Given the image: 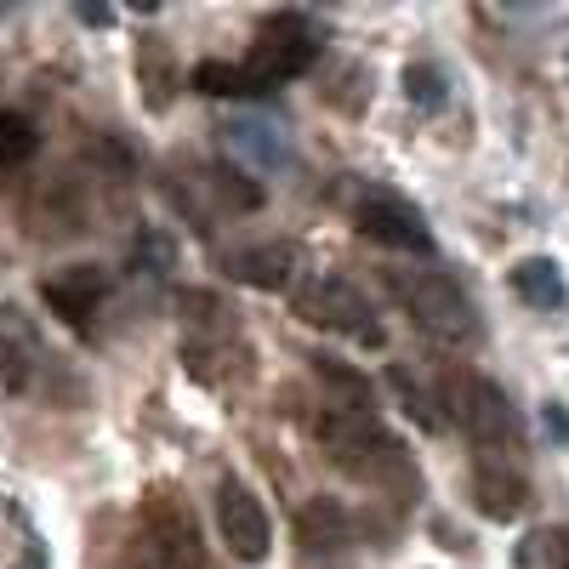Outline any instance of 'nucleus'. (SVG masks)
Segmentation results:
<instances>
[{
	"label": "nucleus",
	"mask_w": 569,
	"mask_h": 569,
	"mask_svg": "<svg viewBox=\"0 0 569 569\" xmlns=\"http://www.w3.org/2000/svg\"><path fill=\"white\" fill-rule=\"evenodd\" d=\"M308 433L353 485H370V490H410L416 485L410 450L376 421V410H348V405L319 399L308 410Z\"/></svg>",
	"instance_id": "1"
},
{
	"label": "nucleus",
	"mask_w": 569,
	"mask_h": 569,
	"mask_svg": "<svg viewBox=\"0 0 569 569\" xmlns=\"http://www.w3.org/2000/svg\"><path fill=\"white\" fill-rule=\"evenodd\" d=\"M388 291L399 297V308L410 313V325L421 337H433L439 348H472L479 342V308L461 284L439 268H393Z\"/></svg>",
	"instance_id": "2"
},
{
	"label": "nucleus",
	"mask_w": 569,
	"mask_h": 569,
	"mask_svg": "<svg viewBox=\"0 0 569 569\" xmlns=\"http://www.w3.org/2000/svg\"><path fill=\"white\" fill-rule=\"evenodd\" d=\"M445 399H450V416L461 421V433L472 439L479 461H507L525 450V427H518V410L507 405V393L479 370H456L445 382Z\"/></svg>",
	"instance_id": "3"
},
{
	"label": "nucleus",
	"mask_w": 569,
	"mask_h": 569,
	"mask_svg": "<svg viewBox=\"0 0 569 569\" xmlns=\"http://www.w3.org/2000/svg\"><path fill=\"white\" fill-rule=\"evenodd\" d=\"M297 313L313 325V330H337V337H353L365 348H382V325H376L370 302L359 284H348L342 273H308L297 284Z\"/></svg>",
	"instance_id": "4"
},
{
	"label": "nucleus",
	"mask_w": 569,
	"mask_h": 569,
	"mask_svg": "<svg viewBox=\"0 0 569 569\" xmlns=\"http://www.w3.org/2000/svg\"><path fill=\"white\" fill-rule=\"evenodd\" d=\"M228 353H233V325H228L222 297L188 291L182 297V370L194 376V382H217Z\"/></svg>",
	"instance_id": "5"
},
{
	"label": "nucleus",
	"mask_w": 569,
	"mask_h": 569,
	"mask_svg": "<svg viewBox=\"0 0 569 569\" xmlns=\"http://www.w3.org/2000/svg\"><path fill=\"white\" fill-rule=\"evenodd\" d=\"M313 58H319L313 29H308L302 18H279V23H268V29L257 34V46H251V58L240 63V74H246L251 91H268V86H284V80L308 74Z\"/></svg>",
	"instance_id": "6"
},
{
	"label": "nucleus",
	"mask_w": 569,
	"mask_h": 569,
	"mask_svg": "<svg viewBox=\"0 0 569 569\" xmlns=\"http://www.w3.org/2000/svg\"><path fill=\"white\" fill-rule=\"evenodd\" d=\"M222 149H228L233 166H246L257 177H284V171L297 166L291 131H284L279 120H268V114H233L222 126Z\"/></svg>",
	"instance_id": "7"
},
{
	"label": "nucleus",
	"mask_w": 569,
	"mask_h": 569,
	"mask_svg": "<svg viewBox=\"0 0 569 569\" xmlns=\"http://www.w3.org/2000/svg\"><path fill=\"white\" fill-rule=\"evenodd\" d=\"M217 530H222L228 552L246 558V563H262L268 547H273V525H268V512H262V501L246 479L217 485Z\"/></svg>",
	"instance_id": "8"
},
{
	"label": "nucleus",
	"mask_w": 569,
	"mask_h": 569,
	"mask_svg": "<svg viewBox=\"0 0 569 569\" xmlns=\"http://www.w3.org/2000/svg\"><path fill=\"white\" fill-rule=\"evenodd\" d=\"M359 233L370 246H388V251H416V257L433 251V233H427L421 211L399 194H370L359 206Z\"/></svg>",
	"instance_id": "9"
},
{
	"label": "nucleus",
	"mask_w": 569,
	"mask_h": 569,
	"mask_svg": "<svg viewBox=\"0 0 569 569\" xmlns=\"http://www.w3.org/2000/svg\"><path fill=\"white\" fill-rule=\"evenodd\" d=\"M137 563L142 569H206L200 536L182 512L160 507L154 518H142V536H137Z\"/></svg>",
	"instance_id": "10"
},
{
	"label": "nucleus",
	"mask_w": 569,
	"mask_h": 569,
	"mask_svg": "<svg viewBox=\"0 0 569 569\" xmlns=\"http://www.w3.org/2000/svg\"><path fill=\"white\" fill-rule=\"evenodd\" d=\"M40 297L63 325H91V313H98L103 297H109V273L98 262H69L63 273H52L40 284Z\"/></svg>",
	"instance_id": "11"
},
{
	"label": "nucleus",
	"mask_w": 569,
	"mask_h": 569,
	"mask_svg": "<svg viewBox=\"0 0 569 569\" xmlns=\"http://www.w3.org/2000/svg\"><path fill=\"white\" fill-rule=\"evenodd\" d=\"M297 268H302V251L291 240H262V246H246L228 257V273L251 284V291H291Z\"/></svg>",
	"instance_id": "12"
},
{
	"label": "nucleus",
	"mask_w": 569,
	"mask_h": 569,
	"mask_svg": "<svg viewBox=\"0 0 569 569\" xmlns=\"http://www.w3.org/2000/svg\"><path fill=\"white\" fill-rule=\"evenodd\" d=\"M472 507H479L485 518H496V525H512V518L530 507L525 472L507 467V461H479L472 467Z\"/></svg>",
	"instance_id": "13"
},
{
	"label": "nucleus",
	"mask_w": 569,
	"mask_h": 569,
	"mask_svg": "<svg viewBox=\"0 0 569 569\" xmlns=\"http://www.w3.org/2000/svg\"><path fill=\"white\" fill-rule=\"evenodd\" d=\"M297 541L308 552H342L359 541V525H353V512L342 501H330V496H313L302 512H297Z\"/></svg>",
	"instance_id": "14"
},
{
	"label": "nucleus",
	"mask_w": 569,
	"mask_h": 569,
	"mask_svg": "<svg viewBox=\"0 0 569 569\" xmlns=\"http://www.w3.org/2000/svg\"><path fill=\"white\" fill-rule=\"evenodd\" d=\"M507 284H512L518 302H530V308H541V313H563V308H569V279H563V268H558L552 257L512 262Z\"/></svg>",
	"instance_id": "15"
},
{
	"label": "nucleus",
	"mask_w": 569,
	"mask_h": 569,
	"mask_svg": "<svg viewBox=\"0 0 569 569\" xmlns=\"http://www.w3.org/2000/svg\"><path fill=\"white\" fill-rule=\"evenodd\" d=\"M40 365H46L40 337L7 308V325H0V376H7V388H12V393H29V382H34Z\"/></svg>",
	"instance_id": "16"
},
{
	"label": "nucleus",
	"mask_w": 569,
	"mask_h": 569,
	"mask_svg": "<svg viewBox=\"0 0 569 569\" xmlns=\"http://www.w3.org/2000/svg\"><path fill=\"white\" fill-rule=\"evenodd\" d=\"M388 388L399 393V410L421 427V433H445V410H439V399H433V388L421 382L416 370H405V365H388Z\"/></svg>",
	"instance_id": "17"
},
{
	"label": "nucleus",
	"mask_w": 569,
	"mask_h": 569,
	"mask_svg": "<svg viewBox=\"0 0 569 569\" xmlns=\"http://www.w3.org/2000/svg\"><path fill=\"white\" fill-rule=\"evenodd\" d=\"M131 273L137 279H171L177 273V240L166 228H142L131 240Z\"/></svg>",
	"instance_id": "18"
},
{
	"label": "nucleus",
	"mask_w": 569,
	"mask_h": 569,
	"mask_svg": "<svg viewBox=\"0 0 569 569\" xmlns=\"http://www.w3.org/2000/svg\"><path fill=\"white\" fill-rule=\"evenodd\" d=\"M313 376L325 382L330 405H348V410H370V382L359 370H348L342 359H313Z\"/></svg>",
	"instance_id": "19"
},
{
	"label": "nucleus",
	"mask_w": 569,
	"mask_h": 569,
	"mask_svg": "<svg viewBox=\"0 0 569 569\" xmlns=\"http://www.w3.org/2000/svg\"><path fill=\"white\" fill-rule=\"evenodd\" d=\"M405 98H410L416 114H439V109L450 103V80H445V69H433V63H410V69H405Z\"/></svg>",
	"instance_id": "20"
},
{
	"label": "nucleus",
	"mask_w": 569,
	"mask_h": 569,
	"mask_svg": "<svg viewBox=\"0 0 569 569\" xmlns=\"http://www.w3.org/2000/svg\"><path fill=\"white\" fill-rule=\"evenodd\" d=\"M34 149H40V131H34V120L29 114H0V171H18V166H29L34 160Z\"/></svg>",
	"instance_id": "21"
},
{
	"label": "nucleus",
	"mask_w": 569,
	"mask_h": 569,
	"mask_svg": "<svg viewBox=\"0 0 569 569\" xmlns=\"http://www.w3.org/2000/svg\"><path fill=\"white\" fill-rule=\"evenodd\" d=\"M188 86L194 91H206V98H251V86H246V74H240V63H200L194 74H188Z\"/></svg>",
	"instance_id": "22"
},
{
	"label": "nucleus",
	"mask_w": 569,
	"mask_h": 569,
	"mask_svg": "<svg viewBox=\"0 0 569 569\" xmlns=\"http://www.w3.org/2000/svg\"><path fill=\"white\" fill-rule=\"evenodd\" d=\"M137 74L154 86V91H149V103H154V109H166V98H171V58H166V46H160V40H142V52H137Z\"/></svg>",
	"instance_id": "23"
},
{
	"label": "nucleus",
	"mask_w": 569,
	"mask_h": 569,
	"mask_svg": "<svg viewBox=\"0 0 569 569\" xmlns=\"http://www.w3.org/2000/svg\"><path fill=\"white\" fill-rule=\"evenodd\" d=\"M525 563H541V569H569V525L563 530H541V536H530V547L518 552Z\"/></svg>",
	"instance_id": "24"
},
{
	"label": "nucleus",
	"mask_w": 569,
	"mask_h": 569,
	"mask_svg": "<svg viewBox=\"0 0 569 569\" xmlns=\"http://www.w3.org/2000/svg\"><path fill=\"white\" fill-rule=\"evenodd\" d=\"M541 421H547V433H552V439H563V445H569V410H563V405H547V416H541Z\"/></svg>",
	"instance_id": "25"
},
{
	"label": "nucleus",
	"mask_w": 569,
	"mask_h": 569,
	"mask_svg": "<svg viewBox=\"0 0 569 569\" xmlns=\"http://www.w3.org/2000/svg\"><path fill=\"white\" fill-rule=\"evenodd\" d=\"M74 18H80V23H91V29H103V23H114V12H109V7H80Z\"/></svg>",
	"instance_id": "26"
},
{
	"label": "nucleus",
	"mask_w": 569,
	"mask_h": 569,
	"mask_svg": "<svg viewBox=\"0 0 569 569\" xmlns=\"http://www.w3.org/2000/svg\"><path fill=\"white\" fill-rule=\"evenodd\" d=\"M0 23H7V7H0Z\"/></svg>",
	"instance_id": "27"
}]
</instances>
